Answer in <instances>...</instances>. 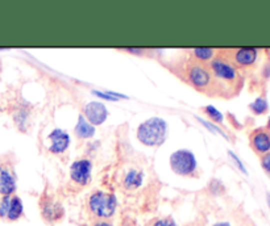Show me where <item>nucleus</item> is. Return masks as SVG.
Wrapping results in <instances>:
<instances>
[{
  "mask_svg": "<svg viewBox=\"0 0 270 226\" xmlns=\"http://www.w3.org/2000/svg\"><path fill=\"white\" fill-rule=\"evenodd\" d=\"M168 134V124L160 117H152L138 126L137 138L146 146H160L164 144Z\"/></svg>",
  "mask_w": 270,
  "mask_h": 226,
  "instance_id": "f257e3e1",
  "label": "nucleus"
},
{
  "mask_svg": "<svg viewBox=\"0 0 270 226\" xmlns=\"http://www.w3.org/2000/svg\"><path fill=\"white\" fill-rule=\"evenodd\" d=\"M87 208H88L91 216H94L95 219L100 220V221L111 219L118 208L116 196L103 192V191H96L87 199Z\"/></svg>",
  "mask_w": 270,
  "mask_h": 226,
  "instance_id": "f03ea898",
  "label": "nucleus"
},
{
  "mask_svg": "<svg viewBox=\"0 0 270 226\" xmlns=\"http://www.w3.org/2000/svg\"><path fill=\"white\" fill-rule=\"evenodd\" d=\"M170 166L174 173L182 176L194 175L196 171V161L194 154L188 150H178L170 157Z\"/></svg>",
  "mask_w": 270,
  "mask_h": 226,
  "instance_id": "7ed1b4c3",
  "label": "nucleus"
},
{
  "mask_svg": "<svg viewBox=\"0 0 270 226\" xmlns=\"http://www.w3.org/2000/svg\"><path fill=\"white\" fill-rule=\"evenodd\" d=\"M24 213L22 199L18 196H0V219L18 221Z\"/></svg>",
  "mask_w": 270,
  "mask_h": 226,
  "instance_id": "20e7f679",
  "label": "nucleus"
},
{
  "mask_svg": "<svg viewBox=\"0 0 270 226\" xmlns=\"http://www.w3.org/2000/svg\"><path fill=\"white\" fill-rule=\"evenodd\" d=\"M41 216L49 224H56L61 221L65 216V209L60 201L54 200L50 196H44L40 201Z\"/></svg>",
  "mask_w": 270,
  "mask_h": 226,
  "instance_id": "39448f33",
  "label": "nucleus"
},
{
  "mask_svg": "<svg viewBox=\"0 0 270 226\" xmlns=\"http://www.w3.org/2000/svg\"><path fill=\"white\" fill-rule=\"evenodd\" d=\"M188 79L195 88L203 91L210 87L212 76L204 66L194 62V63H190L188 67Z\"/></svg>",
  "mask_w": 270,
  "mask_h": 226,
  "instance_id": "423d86ee",
  "label": "nucleus"
},
{
  "mask_svg": "<svg viewBox=\"0 0 270 226\" xmlns=\"http://www.w3.org/2000/svg\"><path fill=\"white\" fill-rule=\"evenodd\" d=\"M211 70H212V74L220 80H224V82H234L238 79V70L234 67L230 62H228L227 59L219 57L215 58L211 61Z\"/></svg>",
  "mask_w": 270,
  "mask_h": 226,
  "instance_id": "0eeeda50",
  "label": "nucleus"
},
{
  "mask_svg": "<svg viewBox=\"0 0 270 226\" xmlns=\"http://www.w3.org/2000/svg\"><path fill=\"white\" fill-rule=\"evenodd\" d=\"M92 163L88 159L76 161L70 167V178L78 186H86L91 179Z\"/></svg>",
  "mask_w": 270,
  "mask_h": 226,
  "instance_id": "6e6552de",
  "label": "nucleus"
},
{
  "mask_svg": "<svg viewBox=\"0 0 270 226\" xmlns=\"http://www.w3.org/2000/svg\"><path fill=\"white\" fill-rule=\"evenodd\" d=\"M84 115H86V120L91 125H100L107 119L108 112L102 103L91 101L84 107Z\"/></svg>",
  "mask_w": 270,
  "mask_h": 226,
  "instance_id": "1a4fd4ad",
  "label": "nucleus"
},
{
  "mask_svg": "<svg viewBox=\"0 0 270 226\" xmlns=\"http://www.w3.org/2000/svg\"><path fill=\"white\" fill-rule=\"evenodd\" d=\"M49 140H50V146L49 150L53 154H62L65 153L66 149L70 144V137L66 133L65 130L62 129H54L50 134H49Z\"/></svg>",
  "mask_w": 270,
  "mask_h": 226,
  "instance_id": "9d476101",
  "label": "nucleus"
},
{
  "mask_svg": "<svg viewBox=\"0 0 270 226\" xmlns=\"http://www.w3.org/2000/svg\"><path fill=\"white\" fill-rule=\"evenodd\" d=\"M16 191V178L7 166H0V195L12 196Z\"/></svg>",
  "mask_w": 270,
  "mask_h": 226,
  "instance_id": "9b49d317",
  "label": "nucleus"
},
{
  "mask_svg": "<svg viewBox=\"0 0 270 226\" xmlns=\"http://www.w3.org/2000/svg\"><path fill=\"white\" fill-rule=\"evenodd\" d=\"M257 55H258V50H257V49H253V47H242V49L234 50V61L236 65L242 66V67H244V66H250L256 62Z\"/></svg>",
  "mask_w": 270,
  "mask_h": 226,
  "instance_id": "f8f14e48",
  "label": "nucleus"
},
{
  "mask_svg": "<svg viewBox=\"0 0 270 226\" xmlns=\"http://www.w3.org/2000/svg\"><path fill=\"white\" fill-rule=\"evenodd\" d=\"M142 184V173L138 170L130 169L122 176V187L128 191L137 190Z\"/></svg>",
  "mask_w": 270,
  "mask_h": 226,
  "instance_id": "ddd939ff",
  "label": "nucleus"
},
{
  "mask_svg": "<svg viewBox=\"0 0 270 226\" xmlns=\"http://www.w3.org/2000/svg\"><path fill=\"white\" fill-rule=\"evenodd\" d=\"M252 145L256 151L266 154L270 150V134L265 130H257L252 134Z\"/></svg>",
  "mask_w": 270,
  "mask_h": 226,
  "instance_id": "4468645a",
  "label": "nucleus"
},
{
  "mask_svg": "<svg viewBox=\"0 0 270 226\" xmlns=\"http://www.w3.org/2000/svg\"><path fill=\"white\" fill-rule=\"evenodd\" d=\"M76 134L80 138H91L95 134L94 125H91L86 120V117L80 115L76 125Z\"/></svg>",
  "mask_w": 270,
  "mask_h": 226,
  "instance_id": "2eb2a0df",
  "label": "nucleus"
},
{
  "mask_svg": "<svg viewBox=\"0 0 270 226\" xmlns=\"http://www.w3.org/2000/svg\"><path fill=\"white\" fill-rule=\"evenodd\" d=\"M250 109H252L256 115H262V113H265V112L268 111L266 99H264V97H257L256 100L250 104Z\"/></svg>",
  "mask_w": 270,
  "mask_h": 226,
  "instance_id": "dca6fc26",
  "label": "nucleus"
},
{
  "mask_svg": "<svg viewBox=\"0 0 270 226\" xmlns=\"http://www.w3.org/2000/svg\"><path fill=\"white\" fill-rule=\"evenodd\" d=\"M194 55L200 61H208L214 57V50L208 49V47H199V49L194 50Z\"/></svg>",
  "mask_w": 270,
  "mask_h": 226,
  "instance_id": "f3484780",
  "label": "nucleus"
},
{
  "mask_svg": "<svg viewBox=\"0 0 270 226\" xmlns=\"http://www.w3.org/2000/svg\"><path fill=\"white\" fill-rule=\"evenodd\" d=\"M146 226H178L173 219L170 217H161V219L152 220Z\"/></svg>",
  "mask_w": 270,
  "mask_h": 226,
  "instance_id": "a211bd4d",
  "label": "nucleus"
},
{
  "mask_svg": "<svg viewBox=\"0 0 270 226\" xmlns=\"http://www.w3.org/2000/svg\"><path fill=\"white\" fill-rule=\"evenodd\" d=\"M206 113L208 115V117H211V119L214 120V121L216 122H222L223 121V115L220 113L218 109H215L214 107H207L206 108Z\"/></svg>",
  "mask_w": 270,
  "mask_h": 226,
  "instance_id": "6ab92c4d",
  "label": "nucleus"
},
{
  "mask_svg": "<svg viewBox=\"0 0 270 226\" xmlns=\"http://www.w3.org/2000/svg\"><path fill=\"white\" fill-rule=\"evenodd\" d=\"M262 167H264V170H265V171H266L268 174H270V153H268V154L264 155Z\"/></svg>",
  "mask_w": 270,
  "mask_h": 226,
  "instance_id": "aec40b11",
  "label": "nucleus"
},
{
  "mask_svg": "<svg viewBox=\"0 0 270 226\" xmlns=\"http://www.w3.org/2000/svg\"><path fill=\"white\" fill-rule=\"evenodd\" d=\"M94 226H114V225L107 223V221H98V223L94 224Z\"/></svg>",
  "mask_w": 270,
  "mask_h": 226,
  "instance_id": "412c9836",
  "label": "nucleus"
},
{
  "mask_svg": "<svg viewBox=\"0 0 270 226\" xmlns=\"http://www.w3.org/2000/svg\"><path fill=\"white\" fill-rule=\"evenodd\" d=\"M214 226H230L228 223H219V224H215Z\"/></svg>",
  "mask_w": 270,
  "mask_h": 226,
  "instance_id": "4be33fe9",
  "label": "nucleus"
},
{
  "mask_svg": "<svg viewBox=\"0 0 270 226\" xmlns=\"http://www.w3.org/2000/svg\"><path fill=\"white\" fill-rule=\"evenodd\" d=\"M269 128H270V120H269Z\"/></svg>",
  "mask_w": 270,
  "mask_h": 226,
  "instance_id": "5701e85b",
  "label": "nucleus"
}]
</instances>
